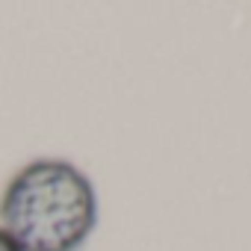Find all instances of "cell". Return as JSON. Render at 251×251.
<instances>
[{"mask_svg": "<svg viewBox=\"0 0 251 251\" xmlns=\"http://www.w3.org/2000/svg\"><path fill=\"white\" fill-rule=\"evenodd\" d=\"M0 251H18V245H15L3 230H0Z\"/></svg>", "mask_w": 251, "mask_h": 251, "instance_id": "obj_2", "label": "cell"}, {"mask_svg": "<svg viewBox=\"0 0 251 251\" xmlns=\"http://www.w3.org/2000/svg\"><path fill=\"white\" fill-rule=\"evenodd\" d=\"M95 227V183L68 160L27 163L0 195V230L18 251H80Z\"/></svg>", "mask_w": 251, "mask_h": 251, "instance_id": "obj_1", "label": "cell"}]
</instances>
